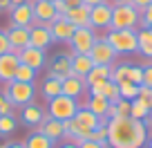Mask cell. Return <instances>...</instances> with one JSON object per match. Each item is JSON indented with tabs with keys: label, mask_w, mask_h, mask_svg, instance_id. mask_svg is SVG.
<instances>
[{
	"label": "cell",
	"mask_w": 152,
	"mask_h": 148,
	"mask_svg": "<svg viewBox=\"0 0 152 148\" xmlns=\"http://www.w3.org/2000/svg\"><path fill=\"white\" fill-rule=\"evenodd\" d=\"M148 128L132 117H114L107 121L110 148H143L148 144Z\"/></svg>",
	"instance_id": "cell-1"
},
{
	"label": "cell",
	"mask_w": 152,
	"mask_h": 148,
	"mask_svg": "<svg viewBox=\"0 0 152 148\" xmlns=\"http://www.w3.org/2000/svg\"><path fill=\"white\" fill-rule=\"evenodd\" d=\"M103 38L112 45V49L116 52V56L139 52V34H137V29H107Z\"/></svg>",
	"instance_id": "cell-2"
},
{
	"label": "cell",
	"mask_w": 152,
	"mask_h": 148,
	"mask_svg": "<svg viewBox=\"0 0 152 148\" xmlns=\"http://www.w3.org/2000/svg\"><path fill=\"white\" fill-rule=\"evenodd\" d=\"M5 96L11 101L14 108H23L27 103H34L36 96V85L34 83H23V81H9L5 83Z\"/></svg>",
	"instance_id": "cell-3"
},
{
	"label": "cell",
	"mask_w": 152,
	"mask_h": 148,
	"mask_svg": "<svg viewBox=\"0 0 152 148\" xmlns=\"http://www.w3.org/2000/svg\"><path fill=\"white\" fill-rule=\"evenodd\" d=\"M78 108H81L78 101L72 99V96H65V94L54 96V99L47 101V115L52 117V119H58V121L72 119V117L78 112Z\"/></svg>",
	"instance_id": "cell-4"
},
{
	"label": "cell",
	"mask_w": 152,
	"mask_h": 148,
	"mask_svg": "<svg viewBox=\"0 0 152 148\" xmlns=\"http://www.w3.org/2000/svg\"><path fill=\"white\" fill-rule=\"evenodd\" d=\"M141 14L132 5H116L112 7V25L110 29H137Z\"/></svg>",
	"instance_id": "cell-5"
},
{
	"label": "cell",
	"mask_w": 152,
	"mask_h": 148,
	"mask_svg": "<svg viewBox=\"0 0 152 148\" xmlns=\"http://www.w3.org/2000/svg\"><path fill=\"white\" fill-rule=\"evenodd\" d=\"M96 40H99V34L94 27H76L74 36L69 40L72 54H90Z\"/></svg>",
	"instance_id": "cell-6"
},
{
	"label": "cell",
	"mask_w": 152,
	"mask_h": 148,
	"mask_svg": "<svg viewBox=\"0 0 152 148\" xmlns=\"http://www.w3.org/2000/svg\"><path fill=\"white\" fill-rule=\"evenodd\" d=\"M112 25V2H101L90 9V27L105 29L107 32Z\"/></svg>",
	"instance_id": "cell-7"
},
{
	"label": "cell",
	"mask_w": 152,
	"mask_h": 148,
	"mask_svg": "<svg viewBox=\"0 0 152 148\" xmlns=\"http://www.w3.org/2000/svg\"><path fill=\"white\" fill-rule=\"evenodd\" d=\"M90 58L94 61V65H114L116 52L112 49V45H110L107 40L99 36V40L94 43V47H92V52H90Z\"/></svg>",
	"instance_id": "cell-8"
},
{
	"label": "cell",
	"mask_w": 152,
	"mask_h": 148,
	"mask_svg": "<svg viewBox=\"0 0 152 148\" xmlns=\"http://www.w3.org/2000/svg\"><path fill=\"white\" fill-rule=\"evenodd\" d=\"M58 18L56 9L47 0H34V25L40 27H52V23Z\"/></svg>",
	"instance_id": "cell-9"
},
{
	"label": "cell",
	"mask_w": 152,
	"mask_h": 148,
	"mask_svg": "<svg viewBox=\"0 0 152 148\" xmlns=\"http://www.w3.org/2000/svg\"><path fill=\"white\" fill-rule=\"evenodd\" d=\"M47 77L58 79V81H65L67 77H72V54H58L52 58L47 70Z\"/></svg>",
	"instance_id": "cell-10"
},
{
	"label": "cell",
	"mask_w": 152,
	"mask_h": 148,
	"mask_svg": "<svg viewBox=\"0 0 152 148\" xmlns=\"http://www.w3.org/2000/svg\"><path fill=\"white\" fill-rule=\"evenodd\" d=\"M45 117H47V110L40 108L38 103H27L20 108V124H25L27 128H38L45 121Z\"/></svg>",
	"instance_id": "cell-11"
},
{
	"label": "cell",
	"mask_w": 152,
	"mask_h": 148,
	"mask_svg": "<svg viewBox=\"0 0 152 148\" xmlns=\"http://www.w3.org/2000/svg\"><path fill=\"white\" fill-rule=\"evenodd\" d=\"M18 56H20V63L29 65L31 70H36V72H40L45 65H47V54H45V49L31 47V45H29V47H25V49H20Z\"/></svg>",
	"instance_id": "cell-12"
},
{
	"label": "cell",
	"mask_w": 152,
	"mask_h": 148,
	"mask_svg": "<svg viewBox=\"0 0 152 148\" xmlns=\"http://www.w3.org/2000/svg\"><path fill=\"white\" fill-rule=\"evenodd\" d=\"M18 65H20L18 52H7V54H2V56H0V83L14 81Z\"/></svg>",
	"instance_id": "cell-13"
},
{
	"label": "cell",
	"mask_w": 152,
	"mask_h": 148,
	"mask_svg": "<svg viewBox=\"0 0 152 148\" xmlns=\"http://www.w3.org/2000/svg\"><path fill=\"white\" fill-rule=\"evenodd\" d=\"M9 18L14 27H31L34 25V2H25V5L11 7Z\"/></svg>",
	"instance_id": "cell-14"
},
{
	"label": "cell",
	"mask_w": 152,
	"mask_h": 148,
	"mask_svg": "<svg viewBox=\"0 0 152 148\" xmlns=\"http://www.w3.org/2000/svg\"><path fill=\"white\" fill-rule=\"evenodd\" d=\"M52 43H54V38H52L49 27H40V25H31L29 27V45L31 47H38V49L47 52V47Z\"/></svg>",
	"instance_id": "cell-15"
},
{
	"label": "cell",
	"mask_w": 152,
	"mask_h": 148,
	"mask_svg": "<svg viewBox=\"0 0 152 148\" xmlns=\"http://www.w3.org/2000/svg\"><path fill=\"white\" fill-rule=\"evenodd\" d=\"M36 130H40V133L45 135V137H49L54 144H58V141H63L65 139V130H63V121H58V119H52V117H45V121L40 126H38Z\"/></svg>",
	"instance_id": "cell-16"
},
{
	"label": "cell",
	"mask_w": 152,
	"mask_h": 148,
	"mask_svg": "<svg viewBox=\"0 0 152 148\" xmlns=\"http://www.w3.org/2000/svg\"><path fill=\"white\" fill-rule=\"evenodd\" d=\"M49 32H52V38L58 40V43H69L72 36H74L76 27L72 23H67L65 18H56L52 23V27H49Z\"/></svg>",
	"instance_id": "cell-17"
},
{
	"label": "cell",
	"mask_w": 152,
	"mask_h": 148,
	"mask_svg": "<svg viewBox=\"0 0 152 148\" xmlns=\"http://www.w3.org/2000/svg\"><path fill=\"white\" fill-rule=\"evenodd\" d=\"M7 38H9L11 52H20V49L29 47V27H14L11 25L7 29Z\"/></svg>",
	"instance_id": "cell-18"
},
{
	"label": "cell",
	"mask_w": 152,
	"mask_h": 148,
	"mask_svg": "<svg viewBox=\"0 0 152 148\" xmlns=\"http://www.w3.org/2000/svg\"><path fill=\"white\" fill-rule=\"evenodd\" d=\"M90 9L87 5H78V7H69L65 14V20L72 23L74 27H90Z\"/></svg>",
	"instance_id": "cell-19"
},
{
	"label": "cell",
	"mask_w": 152,
	"mask_h": 148,
	"mask_svg": "<svg viewBox=\"0 0 152 148\" xmlns=\"http://www.w3.org/2000/svg\"><path fill=\"white\" fill-rule=\"evenodd\" d=\"M92 67H94V61L90 58V54H72V77L85 79Z\"/></svg>",
	"instance_id": "cell-20"
},
{
	"label": "cell",
	"mask_w": 152,
	"mask_h": 148,
	"mask_svg": "<svg viewBox=\"0 0 152 148\" xmlns=\"http://www.w3.org/2000/svg\"><path fill=\"white\" fill-rule=\"evenodd\" d=\"M85 90H87V83H85V79H81V77H67L65 81H63V94L65 96L78 99V96H83Z\"/></svg>",
	"instance_id": "cell-21"
},
{
	"label": "cell",
	"mask_w": 152,
	"mask_h": 148,
	"mask_svg": "<svg viewBox=\"0 0 152 148\" xmlns=\"http://www.w3.org/2000/svg\"><path fill=\"white\" fill-rule=\"evenodd\" d=\"M112 77V65H94L90 70V74L85 77V83L87 88L94 85V83H103V81H110Z\"/></svg>",
	"instance_id": "cell-22"
},
{
	"label": "cell",
	"mask_w": 152,
	"mask_h": 148,
	"mask_svg": "<svg viewBox=\"0 0 152 148\" xmlns=\"http://www.w3.org/2000/svg\"><path fill=\"white\" fill-rule=\"evenodd\" d=\"M74 119H76V124L83 126L85 130H94L96 126L101 124V117H96L94 112L87 110V108H78V112L74 115Z\"/></svg>",
	"instance_id": "cell-23"
},
{
	"label": "cell",
	"mask_w": 152,
	"mask_h": 148,
	"mask_svg": "<svg viewBox=\"0 0 152 148\" xmlns=\"http://www.w3.org/2000/svg\"><path fill=\"white\" fill-rule=\"evenodd\" d=\"M139 54L145 58H152V27L139 29Z\"/></svg>",
	"instance_id": "cell-24"
},
{
	"label": "cell",
	"mask_w": 152,
	"mask_h": 148,
	"mask_svg": "<svg viewBox=\"0 0 152 148\" xmlns=\"http://www.w3.org/2000/svg\"><path fill=\"white\" fill-rule=\"evenodd\" d=\"M23 144H25V148H56V144H54L49 137H45L40 130H34Z\"/></svg>",
	"instance_id": "cell-25"
},
{
	"label": "cell",
	"mask_w": 152,
	"mask_h": 148,
	"mask_svg": "<svg viewBox=\"0 0 152 148\" xmlns=\"http://www.w3.org/2000/svg\"><path fill=\"white\" fill-rule=\"evenodd\" d=\"M40 92H43V96H45L47 101L54 99V96H61V94H63V81L47 77V79L43 81V88H40Z\"/></svg>",
	"instance_id": "cell-26"
},
{
	"label": "cell",
	"mask_w": 152,
	"mask_h": 148,
	"mask_svg": "<svg viewBox=\"0 0 152 148\" xmlns=\"http://www.w3.org/2000/svg\"><path fill=\"white\" fill-rule=\"evenodd\" d=\"M87 110H92L96 117H105L107 115V108H110V101L105 99V96H90L85 103Z\"/></svg>",
	"instance_id": "cell-27"
},
{
	"label": "cell",
	"mask_w": 152,
	"mask_h": 148,
	"mask_svg": "<svg viewBox=\"0 0 152 148\" xmlns=\"http://www.w3.org/2000/svg\"><path fill=\"white\" fill-rule=\"evenodd\" d=\"M130 117H132V119H139V121H145L148 117H150V108H148L143 101L132 99L130 101Z\"/></svg>",
	"instance_id": "cell-28"
},
{
	"label": "cell",
	"mask_w": 152,
	"mask_h": 148,
	"mask_svg": "<svg viewBox=\"0 0 152 148\" xmlns=\"http://www.w3.org/2000/svg\"><path fill=\"white\" fill-rule=\"evenodd\" d=\"M18 128V119L14 115H0V137H9Z\"/></svg>",
	"instance_id": "cell-29"
},
{
	"label": "cell",
	"mask_w": 152,
	"mask_h": 148,
	"mask_svg": "<svg viewBox=\"0 0 152 148\" xmlns=\"http://www.w3.org/2000/svg\"><path fill=\"white\" fill-rule=\"evenodd\" d=\"M34 79H36V70H31L29 65H25V63H20L18 70H16V77L14 81H23V83H34Z\"/></svg>",
	"instance_id": "cell-30"
},
{
	"label": "cell",
	"mask_w": 152,
	"mask_h": 148,
	"mask_svg": "<svg viewBox=\"0 0 152 148\" xmlns=\"http://www.w3.org/2000/svg\"><path fill=\"white\" fill-rule=\"evenodd\" d=\"M103 96L110 101V103H116V101L121 99L119 83H114V81H105V85H103Z\"/></svg>",
	"instance_id": "cell-31"
},
{
	"label": "cell",
	"mask_w": 152,
	"mask_h": 148,
	"mask_svg": "<svg viewBox=\"0 0 152 148\" xmlns=\"http://www.w3.org/2000/svg\"><path fill=\"white\" fill-rule=\"evenodd\" d=\"M119 90H121V99H137L139 96V85L137 83H130V81H123L119 83Z\"/></svg>",
	"instance_id": "cell-32"
},
{
	"label": "cell",
	"mask_w": 152,
	"mask_h": 148,
	"mask_svg": "<svg viewBox=\"0 0 152 148\" xmlns=\"http://www.w3.org/2000/svg\"><path fill=\"white\" fill-rule=\"evenodd\" d=\"M128 70H130L128 63L112 65V77H110V81H114V83H123V81H128Z\"/></svg>",
	"instance_id": "cell-33"
},
{
	"label": "cell",
	"mask_w": 152,
	"mask_h": 148,
	"mask_svg": "<svg viewBox=\"0 0 152 148\" xmlns=\"http://www.w3.org/2000/svg\"><path fill=\"white\" fill-rule=\"evenodd\" d=\"M128 81H130V83H137V85H141V83H143V67H141V65H130V70H128Z\"/></svg>",
	"instance_id": "cell-34"
},
{
	"label": "cell",
	"mask_w": 152,
	"mask_h": 148,
	"mask_svg": "<svg viewBox=\"0 0 152 148\" xmlns=\"http://www.w3.org/2000/svg\"><path fill=\"white\" fill-rule=\"evenodd\" d=\"M139 101H143V103L150 108V112H152V88H148V85H139V96H137Z\"/></svg>",
	"instance_id": "cell-35"
},
{
	"label": "cell",
	"mask_w": 152,
	"mask_h": 148,
	"mask_svg": "<svg viewBox=\"0 0 152 148\" xmlns=\"http://www.w3.org/2000/svg\"><path fill=\"white\" fill-rule=\"evenodd\" d=\"M114 108H116V117H130V99H119Z\"/></svg>",
	"instance_id": "cell-36"
},
{
	"label": "cell",
	"mask_w": 152,
	"mask_h": 148,
	"mask_svg": "<svg viewBox=\"0 0 152 148\" xmlns=\"http://www.w3.org/2000/svg\"><path fill=\"white\" fill-rule=\"evenodd\" d=\"M0 115H14V105L5 96V92H0Z\"/></svg>",
	"instance_id": "cell-37"
},
{
	"label": "cell",
	"mask_w": 152,
	"mask_h": 148,
	"mask_svg": "<svg viewBox=\"0 0 152 148\" xmlns=\"http://www.w3.org/2000/svg\"><path fill=\"white\" fill-rule=\"evenodd\" d=\"M139 25H141V27H152V5L141 11V20H139Z\"/></svg>",
	"instance_id": "cell-38"
},
{
	"label": "cell",
	"mask_w": 152,
	"mask_h": 148,
	"mask_svg": "<svg viewBox=\"0 0 152 148\" xmlns=\"http://www.w3.org/2000/svg\"><path fill=\"white\" fill-rule=\"evenodd\" d=\"M7 52H11V45H9V38H7V32L0 29V56Z\"/></svg>",
	"instance_id": "cell-39"
},
{
	"label": "cell",
	"mask_w": 152,
	"mask_h": 148,
	"mask_svg": "<svg viewBox=\"0 0 152 148\" xmlns=\"http://www.w3.org/2000/svg\"><path fill=\"white\" fill-rule=\"evenodd\" d=\"M52 5H54V9H56L58 18H65L67 9H69V7H67V2H65V0H56V2H52Z\"/></svg>",
	"instance_id": "cell-40"
},
{
	"label": "cell",
	"mask_w": 152,
	"mask_h": 148,
	"mask_svg": "<svg viewBox=\"0 0 152 148\" xmlns=\"http://www.w3.org/2000/svg\"><path fill=\"white\" fill-rule=\"evenodd\" d=\"M141 85H148V88H152V63L150 65H145L143 67V83Z\"/></svg>",
	"instance_id": "cell-41"
},
{
	"label": "cell",
	"mask_w": 152,
	"mask_h": 148,
	"mask_svg": "<svg viewBox=\"0 0 152 148\" xmlns=\"http://www.w3.org/2000/svg\"><path fill=\"white\" fill-rule=\"evenodd\" d=\"M150 5H152V0H132V7L139 11V14H141L145 7H150Z\"/></svg>",
	"instance_id": "cell-42"
},
{
	"label": "cell",
	"mask_w": 152,
	"mask_h": 148,
	"mask_svg": "<svg viewBox=\"0 0 152 148\" xmlns=\"http://www.w3.org/2000/svg\"><path fill=\"white\" fill-rule=\"evenodd\" d=\"M78 148H105V146H101V144L92 141V139H85V141H81V144H78Z\"/></svg>",
	"instance_id": "cell-43"
},
{
	"label": "cell",
	"mask_w": 152,
	"mask_h": 148,
	"mask_svg": "<svg viewBox=\"0 0 152 148\" xmlns=\"http://www.w3.org/2000/svg\"><path fill=\"white\" fill-rule=\"evenodd\" d=\"M101 2H110V0H83V5H87V7H96Z\"/></svg>",
	"instance_id": "cell-44"
},
{
	"label": "cell",
	"mask_w": 152,
	"mask_h": 148,
	"mask_svg": "<svg viewBox=\"0 0 152 148\" xmlns=\"http://www.w3.org/2000/svg\"><path fill=\"white\" fill-rule=\"evenodd\" d=\"M0 11H11V2L9 0H0Z\"/></svg>",
	"instance_id": "cell-45"
},
{
	"label": "cell",
	"mask_w": 152,
	"mask_h": 148,
	"mask_svg": "<svg viewBox=\"0 0 152 148\" xmlns=\"http://www.w3.org/2000/svg\"><path fill=\"white\" fill-rule=\"evenodd\" d=\"M5 148H25V144L23 141H7Z\"/></svg>",
	"instance_id": "cell-46"
},
{
	"label": "cell",
	"mask_w": 152,
	"mask_h": 148,
	"mask_svg": "<svg viewBox=\"0 0 152 148\" xmlns=\"http://www.w3.org/2000/svg\"><path fill=\"white\" fill-rule=\"evenodd\" d=\"M107 119H114V117H116V108H114V103H110V108H107Z\"/></svg>",
	"instance_id": "cell-47"
},
{
	"label": "cell",
	"mask_w": 152,
	"mask_h": 148,
	"mask_svg": "<svg viewBox=\"0 0 152 148\" xmlns=\"http://www.w3.org/2000/svg\"><path fill=\"white\" fill-rule=\"evenodd\" d=\"M143 124H145V128H148V135H152V112H150V117H148Z\"/></svg>",
	"instance_id": "cell-48"
},
{
	"label": "cell",
	"mask_w": 152,
	"mask_h": 148,
	"mask_svg": "<svg viewBox=\"0 0 152 148\" xmlns=\"http://www.w3.org/2000/svg\"><path fill=\"white\" fill-rule=\"evenodd\" d=\"M112 2V7H116V5H132V0H110Z\"/></svg>",
	"instance_id": "cell-49"
},
{
	"label": "cell",
	"mask_w": 152,
	"mask_h": 148,
	"mask_svg": "<svg viewBox=\"0 0 152 148\" xmlns=\"http://www.w3.org/2000/svg\"><path fill=\"white\" fill-rule=\"evenodd\" d=\"M58 148H78V144H74V141H63Z\"/></svg>",
	"instance_id": "cell-50"
},
{
	"label": "cell",
	"mask_w": 152,
	"mask_h": 148,
	"mask_svg": "<svg viewBox=\"0 0 152 148\" xmlns=\"http://www.w3.org/2000/svg\"><path fill=\"white\" fill-rule=\"evenodd\" d=\"M67 2V7H78V5H83V0H65Z\"/></svg>",
	"instance_id": "cell-51"
},
{
	"label": "cell",
	"mask_w": 152,
	"mask_h": 148,
	"mask_svg": "<svg viewBox=\"0 0 152 148\" xmlns=\"http://www.w3.org/2000/svg\"><path fill=\"white\" fill-rule=\"evenodd\" d=\"M11 7H18V5H25V2H29V0H9Z\"/></svg>",
	"instance_id": "cell-52"
},
{
	"label": "cell",
	"mask_w": 152,
	"mask_h": 148,
	"mask_svg": "<svg viewBox=\"0 0 152 148\" xmlns=\"http://www.w3.org/2000/svg\"><path fill=\"white\" fill-rule=\"evenodd\" d=\"M145 146H148V148H152V135L148 137V144H145Z\"/></svg>",
	"instance_id": "cell-53"
},
{
	"label": "cell",
	"mask_w": 152,
	"mask_h": 148,
	"mask_svg": "<svg viewBox=\"0 0 152 148\" xmlns=\"http://www.w3.org/2000/svg\"><path fill=\"white\" fill-rule=\"evenodd\" d=\"M5 144H7V141H0V148H5Z\"/></svg>",
	"instance_id": "cell-54"
},
{
	"label": "cell",
	"mask_w": 152,
	"mask_h": 148,
	"mask_svg": "<svg viewBox=\"0 0 152 148\" xmlns=\"http://www.w3.org/2000/svg\"><path fill=\"white\" fill-rule=\"evenodd\" d=\"M47 2H56V0H47Z\"/></svg>",
	"instance_id": "cell-55"
},
{
	"label": "cell",
	"mask_w": 152,
	"mask_h": 148,
	"mask_svg": "<svg viewBox=\"0 0 152 148\" xmlns=\"http://www.w3.org/2000/svg\"><path fill=\"white\" fill-rule=\"evenodd\" d=\"M29 2H34V0H29Z\"/></svg>",
	"instance_id": "cell-56"
}]
</instances>
